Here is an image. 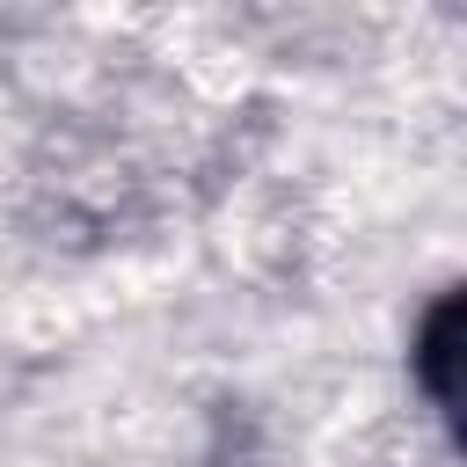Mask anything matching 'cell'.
<instances>
[{"label": "cell", "mask_w": 467, "mask_h": 467, "mask_svg": "<svg viewBox=\"0 0 467 467\" xmlns=\"http://www.w3.org/2000/svg\"><path fill=\"white\" fill-rule=\"evenodd\" d=\"M452 358H460V292H438L423 328H416V350H409V365H416L438 416H452Z\"/></svg>", "instance_id": "1"}]
</instances>
